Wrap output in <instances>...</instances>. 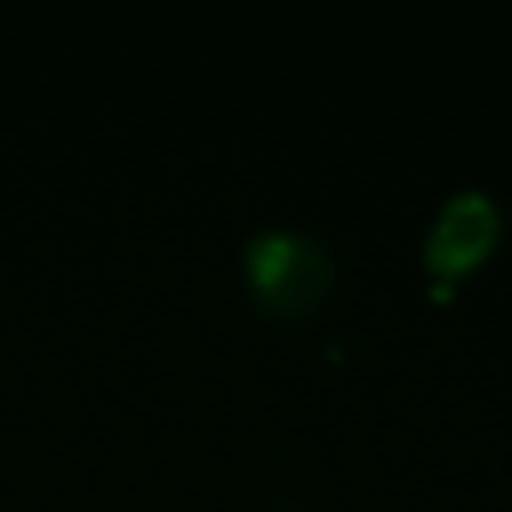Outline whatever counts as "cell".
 I'll list each match as a JSON object with an SVG mask.
<instances>
[{
  "label": "cell",
  "mask_w": 512,
  "mask_h": 512,
  "mask_svg": "<svg viewBox=\"0 0 512 512\" xmlns=\"http://www.w3.org/2000/svg\"><path fill=\"white\" fill-rule=\"evenodd\" d=\"M292 248H296V236H284V232H260V236L244 248V260H248V272H252V280H256V292L280 280V272H284L288 260H292Z\"/></svg>",
  "instance_id": "3"
},
{
  "label": "cell",
  "mask_w": 512,
  "mask_h": 512,
  "mask_svg": "<svg viewBox=\"0 0 512 512\" xmlns=\"http://www.w3.org/2000/svg\"><path fill=\"white\" fill-rule=\"evenodd\" d=\"M328 276H332V264H328L324 248L312 236H296L288 268L280 272L276 284L260 288L256 296L276 316H300V312H312L320 304V296L328 292Z\"/></svg>",
  "instance_id": "2"
},
{
  "label": "cell",
  "mask_w": 512,
  "mask_h": 512,
  "mask_svg": "<svg viewBox=\"0 0 512 512\" xmlns=\"http://www.w3.org/2000/svg\"><path fill=\"white\" fill-rule=\"evenodd\" d=\"M496 228H500V216H496V204L484 192L452 196L444 204L436 228L428 232V244H424L428 268L440 272V276H456V272L472 268L492 248Z\"/></svg>",
  "instance_id": "1"
}]
</instances>
